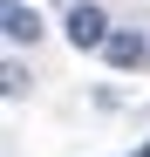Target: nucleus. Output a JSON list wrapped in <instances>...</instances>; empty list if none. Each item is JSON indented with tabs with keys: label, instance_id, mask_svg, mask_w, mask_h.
<instances>
[{
	"label": "nucleus",
	"instance_id": "39448f33",
	"mask_svg": "<svg viewBox=\"0 0 150 157\" xmlns=\"http://www.w3.org/2000/svg\"><path fill=\"white\" fill-rule=\"evenodd\" d=\"M130 157H150V137H143V144H137V150H130Z\"/></svg>",
	"mask_w": 150,
	"mask_h": 157
},
{
	"label": "nucleus",
	"instance_id": "7ed1b4c3",
	"mask_svg": "<svg viewBox=\"0 0 150 157\" xmlns=\"http://www.w3.org/2000/svg\"><path fill=\"white\" fill-rule=\"evenodd\" d=\"M0 34H7L14 48H28V41H41V14L28 7V0H7V7H0Z\"/></svg>",
	"mask_w": 150,
	"mask_h": 157
},
{
	"label": "nucleus",
	"instance_id": "f257e3e1",
	"mask_svg": "<svg viewBox=\"0 0 150 157\" xmlns=\"http://www.w3.org/2000/svg\"><path fill=\"white\" fill-rule=\"evenodd\" d=\"M109 14L103 7H96V0H75V7H68V48H75V55H103V48H109Z\"/></svg>",
	"mask_w": 150,
	"mask_h": 157
},
{
	"label": "nucleus",
	"instance_id": "f03ea898",
	"mask_svg": "<svg viewBox=\"0 0 150 157\" xmlns=\"http://www.w3.org/2000/svg\"><path fill=\"white\" fill-rule=\"evenodd\" d=\"M103 62H109V68H150V34L116 28V34H109V48H103Z\"/></svg>",
	"mask_w": 150,
	"mask_h": 157
},
{
	"label": "nucleus",
	"instance_id": "20e7f679",
	"mask_svg": "<svg viewBox=\"0 0 150 157\" xmlns=\"http://www.w3.org/2000/svg\"><path fill=\"white\" fill-rule=\"evenodd\" d=\"M0 89H7V96H28V68L7 62V68H0Z\"/></svg>",
	"mask_w": 150,
	"mask_h": 157
}]
</instances>
